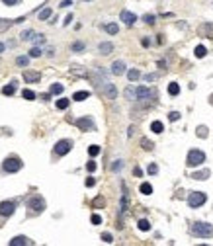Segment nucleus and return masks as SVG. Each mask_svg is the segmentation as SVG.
Wrapping results in <instances>:
<instances>
[{
  "label": "nucleus",
  "mask_w": 213,
  "mask_h": 246,
  "mask_svg": "<svg viewBox=\"0 0 213 246\" xmlns=\"http://www.w3.org/2000/svg\"><path fill=\"white\" fill-rule=\"evenodd\" d=\"M192 232L199 238H211L213 237V227L207 225V223H204V221H195V223L192 225Z\"/></svg>",
  "instance_id": "1"
},
{
  "label": "nucleus",
  "mask_w": 213,
  "mask_h": 246,
  "mask_svg": "<svg viewBox=\"0 0 213 246\" xmlns=\"http://www.w3.org/2000/svg\"><path fill=\"white\" fill-rule=\"evenodd\" d=\"M205 162V153L204 150H195L192 149L188 153V166H199V164Z\"/></svg>",
  "instance_id": "2"
},
{
  "label": "nucleus",
  "mask_w": 213,
  "mask_h": 246,
  "mask_svg": "<svg viewBox=\"0 0 213 246\" xmlns=\"http://www.w3.org/2000/svg\"><path fill=\"white\" fill-rule=\"evenodd\" d=\"M205 199H207V195H205L204 191H194V193L188 195V205H190L192 209L201 207V205L205 203Z\"/></svg>",
  "instance_id": "3"
},
{
  "label": "nucleus",
  "mask_w": 213,
  "mask_h": 246,
  "mask_svg": "<svg viewBox=\"0 0 213 246\" xmlns=\"http://www.w3.org/2000/svg\"><path fill=\"white\" fill-rule=\"evenodd\" d=\"M20 168H22V160H20L18 156H10V158H6L4 160V164H2V170L4 172H18Z\"/></svg>",
  "instance_id": "4"
},
{
  "label": "nucleus",
  "mask_w": 213,
  "mask_h": 246,
  "mask_svg": "<svg viewBox=\"0 0 213 246\" xmlns=\"http://www.w3.org/2000/svg\"><path fill=\"white\" fill-rule=\"evenodd\" d=\"M28 207L31 209L33 213H41L43 209H45V199L39 197V195H33V197L28 199Z\"/></svg>",
  "instance_id": "5"
},
{
  "label": "nucleus",
  "mask_w": 213,
  "mask_h": 246,
  "mask_svg": "<svg viewBox=\"0 0 213 246\" xmlns=\"http://www.w3.org/2000/svg\"><path fill=\"white\" fill-rule=\"evenodd\" d=\"M74 123L80 131H96V123H94L92 117H80V119H76Z\"/></svg>",
  "instance_id": "6"
},
{
  "label": "nucleus",
  "mask_w": 213,
  "mask_h": 246,
  "mask_svg": "<svg viewBox=\"0 0 213 246\" xmlns=\"http://www.w3.org/2000/svg\"><path fill=\"white\" fill-rule=\"evenodd\" d=\"M71 149H72V141H69V139H63V141H59V143L55 145V154L63 156V154L71 153Z\"/></svg>",
  "instance_id": "7"
},
{
  "label": "nucleus",
  "mask_w": 213,
  "mask_h": 246,
  "mask_svg": "<svg viewBox=\"0 0 213 246\" xmlns=\"http://www.w3.org/2000/svg\"><path fill=\"white\" fill-rule=\"evenodd\" d=\"M14 209H16L14 201H2V203H0V215H2V217H10V215L14 213Z\"/></svg>",
  "instance_id": "8"
},
{
  "label": "nucleus",
  "mask_w": 213,
  "mask_h": 246,
  "mask_svg": "<svg viewBox=\"0 0 213 246\" xmlns=\"http://www.w3.org/2000/svg\"><path fill=\"white\" fill-rule=\"evenodd\" d=\"M121 22L125 23V26H133V23L137 22V16L133 14V12H129V10H121Z\"/></svg>",
  "instance_id": "9"
},
{
  "label": "nucleus",
  "mask_w": 213,
  "mask_h": 246,
  "mask_svg": "<svg viewBox=\"0 0 213 246\" xmlns=\"http://www.w3.org/2000/svg\"><path fill=\"white\" fill-rule=\"evenodd\" d=\"M151 96H152V92L147 86H139V88L135 90V98H137V100H149Z\"/></svg>",
  "instance_id": "10"
},
{
  "label": "nucleus",
  "mask_w": 213,
  "mask_h": 246,
  "mask_svg": "<svg viewBox=\"0 0 213 246\" xmlns=\"http://www.w3.org/2000/svg\"><path fill=\"white\" fill-rule=\"evenodd\" d=\"M112 72H114V74H123V72H125V63H123V61H115L114 65H112Z\"/></svg>",
  "instance_id": "11"
},
{
  "label": "nucleus",
  "mask_w": 213,
  "mask_h": 246,
  "mask_svg": "<svg viewBox=\"0 0 213 246\" xmlns=\"http://www.w3.org/2000/svg\"><path fill=\"white\" fill-rule=\"evenodd\" d=\"M104 92H106V96L112 98V100L117 96V90H115V86H114V84H109V82H104Z\"/></svg>",
  "instance_id": "12"
},
{
  "label": "nucleus",
  "mask_w": 213,
  "mask_h": 246,
  "mask_svg": "<svg viewBox=\"0 0 213 246\" xmlns=\"http://www.w3.org/2000/svg\"><path fill=\"white\" fill-rule=\"evenodd\" d=\"M39 78H41L39 72H29V70H26V72H24V80H26V82H37Z\"/></svg>",
  "instance_id": "13"
},
{
  "label": "nucleus",
  "mask_w": 213,
  "mask_h": 246,
  "mask_svg": "<svg viewBox=\"0 0 213 246\" xmlns=\"http://www.w3.org/2000/svg\"><path fill=\"white\" fill-rule=\"evenodd\" d=\"M211 176V170H207V168H205V170H199V172H194V180H207V178Z\"/></svg>",
  "instance_id": "14"
},
{
  "label": "nucleus",
  "mask_w": 213,
  "mask_h": 246,
  "mask_svg": "<svg viewBox=\"0 0 213 246\" xmlns=\"http://www.w3.org/2000/svg\"><path fill=\"white\" fill-rule=\"evenodd\" d=\"M98 49H100V53H102V55H109V53L114 51V45L106 41V43H100V47H98Z\"/></svg>",
  "instance_id": "15"
},
{
  "label": "nucleus",
  "mask_w": 213,
  "mask_h": 246,
  "mask_svg": "<svg viewBox=\"0 0 213 246\" xmlns=\"http://www.w3.org/2000/svg\"><path fill=\"white\" fill-rule=\"evenodd\" d=\"M22 244H29V240L26 237H14L10 240V246H22Z\"/></svg>",
  "instance_id": "16"
},
{
  "label": "nucleus",
  "mask_w": 213,
  "mask_h": 246,
  "mask_svg": "<svg viewBox=\"0 0 213 246\" xmlns=\"http://www.w3.org/2000/svg\"><path fill=\"white\" fill-rule=\"evenodd\" d=\"M151 131H152V133H162V131H164L162 121H152V123H151Z\"/></svg>",
  "instance_id": "17"
},
{
  "label": "nucleus",
  "mask_w": 213,
  "mask_h": 246,
  "mask_svg": "<svg viewBox=\"0 0 213 246\" xmlns=\"http://www.w3.org/2000/svg\"><path fill=\"white\" fill-rule=\"evenodd\" d=\"M168 94H170V96H178V94H180V86L176 82H170L168 84Z\"/></svg>",
  "instance_id": "18"
},
{
  "label": "nucleus",
  "mask_w": 213,
  "mask_h": 246,
  "mask_svg": "<svg viewBox=\"0 0 213 246\" xmlns=\"http://www.w3.org/2000/svg\"><path fill=\"white\" fill-rule=\"evenodd\" d=\"M127 203H129V197H127V191H123V197H121V207H119V211H121V215L127 211Z\"/></svg>",
  "instance_id": "19"
},
{
  "label": "nucleus",
  "mask_w": 213,
  "mask_h": 246,
  "mask_svg": "<svg viewBox=\"0 0 213 246\" xmlns=\"http://www.w3.org/2000/svg\"><path fill=\"white\" fill-rule=\"evenodd\" d=\"M106 31H108L109 33V35H115V33H117L119 31V28H117V23H106Z\"/></svg>",
  "instance_id": "20"
},
{
  "label": "nucleus",
  "mask_w": 213,
  "mask_h": 246,
  "mask_svg": "<svg viewBox=\"0 0 213 246\" xmlns=\"http://www.w3.org/2000/svg\"><path fill=\"white\" fill-rule=\"evenodd\" d=\"M51 14H53L51 8H43L41 12H39V20H41V22H43V20H49V18H51Z\"/></svg>",
  "instance_id": "21"
},
{
  "label": "nucleus",
  "mask_w": 213,
  "mask_h": 246,
  "mask_svg": "<svg viewBox=\"0 0 213 246\" xmlns=\"http://www.w3.org/2000/svg\"><path fill=\"white\" fill-rule=\"evenodd\" d=\"M16 92V84L12 82V84H8V86H4V88H2V94H4V96H12V94Z\"/></svg>",
  "instance_id": "22"
},
{
  "label": "nucleus",
  "mask_w": 213,
  "mask_h": 246,
  "mask_svg": "<svg viewBox=\"0 0 213 246\" xmlns=\"http://www.w3.org/2000/svg\"><path fill=\"white\" fill-rule=\"evenodd\" d=\"M139 190H141L143 195H151L152 193V186H151V184H147V182H145V184H141V188H139Z\"/></svg>",
  "instance_id": "23"
},
{
  "label": "nucleus",
  "mask_w": 213,
  "mask_h": 246,
  "mask_svg": "<svg viewBox=\"0 0 213 246\" xmlns=\"http://www.w3.org/2000/svg\"><path fill=\"white\" fill-rule=\"evenodd\" d=\"M12 23H14L12 20H2V18H0V33H2V31H6V29H8L10 26H12Z\"/></svg>",
  "instance_id": "24"
},
{
  "label": "nucleus",
  "mask_w": 213,
  "mask_h": 246,
  "mask_svg": "<svg viewBox=\"0 0 213 246\" xmlns=\"http://www.w3.org/2000/svg\"><path fill=\"white\" fill-rule=\"evenodd\" d=\"M88 96H90V92H76L74 96H72V100H76V102H82V100H86Z\"/></svg>",
  "instance_id": "25"
},
{
  "label": "nucleus",
  "mask_w": 213,
  "mask_h": 246,
  "mask_svg": "<svg viewBox=\"0 0 213 246\" xmlns=\"http://www.w3.org/2000/svg\"><path fill=\"white\" fill-rule=\"evenodd\" d=\"M88 153H90V156H98V154L102 153V149H100L98 145H90V147H88Z\"/></svg>",
  "instance_id": "26"
},
{
  "label": "nucleus",
  "mask_w": 213,
  "mask_h": 246,
  "mask_svg": "<svg viewBox=\"0 0 213 246\" xmlns=\"http://www.w3.org/2000/svg\"><path fill=\"white\" fill-rule=\"evenodd\" d=\"M139 76H141V72H139L137 69H131V70H129V72H127V78L131 80V82H133V80H137Z\"/></svg>",
  "instance_id": "27"
},
{
  "label": "nucleus",
  "mask_w": 213,
  "mask_h": 246,
  "mask_svg": "<svg viewBox=\"0 0 213 246\" xmlns=\"http://www.w3.org/2000/svg\"><path fill=\"white\" fill-rule=\"evenodd\" d=\"M205 53H207V51H205L204 45H198V47H195V57H198V59H204Z\"/></svg>",
  "instance_id": "28"
},
{
  "label": "nucleus",
  "mask_w": 213,
  "mask_h": 246,
  "mask_svg": "<svg viewBox=\"0 0 213 246\" xmlns=\"http://www.w3.org/2000/svg\"><path fill=\"white\" fill-rule=\"evenodd\" d=\"M57 107H59V109H66V107H69V100H66V98L57 100Z\"/></svg>",
  "instance_id": "29"
},
{
  "label": "nucleus",
  "mask_w": 213,
  "mask_h": 246,
  "mask_svg": "<svg viewBox=\"0 0 213 246\" xmlns=\"http://www.w3.org/2000/svg\"><path fill=\"white\" fill-rule=\"evenodd\" d=\"M33 41L35 43H39V45H41V43H45V35H43V33H33Z\"/></svg>",
  "instance_id": "30"
},
{
  "label": "nucleus",
  "mask_w": 213,
  "mask_h": 246,
  "mask_svg": "<svg viewBox=\"0 0 213 246\" xmlns=\"http://www.w3.org/2000/svg\"><path fill=\"white\" fill-rule=\"evenodd\" d=\"M84 43H82V41H76V43H72V51H74V53H78V51H84Z\"/></svg>",
  "instance_id": "31"
},
{
  "label": "nucleus",
  "mask_w": 213,
  "mask_h": 246,
  "mask_svg": "<svg viewBox=\"0 0 213 246\" xmlns=\"http://www.w3.org/2000/svg\"><path fill=\"white\" fill-rule=\"evenodd\" d=\"M139 228H141V231H149V228H151V223H149L147 219H141V221H139Z\"/></svg>",
  "instance_id": "32"
},
{
  "label": "nucleus",
  "mask_w": 213,
  "mask_h": 246,
  "mask_svg": "<svg viewBox=\"0 0 213 246\" xmlns=\"http://www.w3.org/2000/svg\"><path fill=\"white\" fill-rule=\"evenodd\" d=\"M63 90H65L63 84H53V86H51V94H61Z\"/></svg>",
  "instance_id": "33"
},
{
  "label": "nucleus",
  "mask_w": 213,
  "mask_h": 246,
  "mask_svg": "<svg viewBox=\"0 0 213 246\" xmlns=\"http://www.w3.org/2000/svg\"><path fill=\"white\" fill-rule=\"evenodd\" d=\"M22 96H24L26 100H35V92H31V90H24Z\"/></svg>",
  "instance_id": "34"
},
{
  "label": "nucleus",
  "mask_w": 213,
  "mask_h": 246,
  "mask_svg": "<svg viewBox=\"0 0 213 246\" xmlns=\"http://www.w3.org/2000/svg\"><path fill=\"white\" fill-rule=\"evenodd\" d=\"M39 55H41V49H39V47H33L31 51H29V57H31V59H37Z\"/></svg>",
  "instance_id": "35"
},
{
  "label": "nucleus",
  "mask_w": 213,
  "mask_h": 246,
  "mask_svg": "<svg viewBox=\"0 0 213 246\" xmlns=\"http://www.w3.org/2000/svg\"><path fill=\"white\" fill-rule=\"evenodd\" d=\"M16 63H18L20 66H28L29 59H28V57H18V59H16Z\"/></svg>",
  "instance_id": "36"
},
{
  "label": "nucleus",
  "mask_w": 213,
  "mask_h": 246,
  "mask_svg": "<svg viewBox=\"0 0 213 246\" xmlns=\"http://www.w3.org/2000/svg\"><path fill=\"white\" fill-rule=\"evenodd\" d=\"M31 35H33V29H26V31L22 33V39H24V41H28V39H31Z\"/></svg>",
  "instance_id": "37"
},
{
  "label": "nucleus",
  "mask_w": 213,
  "mask_h": 246,
  "mask_svg": "<svg viewBox=\"0 0 213 246\" xmlns=\"http://www.w3.org/2000/svg\"><path fill=\"white\" fill-rule=\"evenodd\" d=\"M141 145H143V149H145V150H152V143H151V141L143 139V141H141Z\"/></svg>",
  "instance_id": "38"
},
{
  "label": "nucleus",
  "mask_w": 213,
  "mask_h": 246,
  "mask_svg": "<svg viewBox=\"0 0 213 246\" xmlns=\"http://www.w3.org/2000/svg\"><path fill=\"white\" fill-rule=\"evenodd\" d=\"M121 168H123V162H121V160H115L114 166H112V170H114V172H119Z\"/></svg>",
  "instance_id": "39"
},
{
  "label": "nucleus",
  "mask_w": 213,
  "mask_h": 246,
  "mask_svg": "<svg viewBox=\"0 0 213 246\" xmlns=\"http://www.w3.org/2000/svg\"><path fill=\"white\" fill-rule=\"evenodd\" d=\"M102 240H104V242H108V244H109V242H114V237H112L109 232H104V234H102Z\"/></svg>",
  "instance_id": "40"
},
{
  "label": "nucleus",
  "mask_w": 213,
  "mask_h": 246,
  "mask_svg": "<svg viewBox=\"0 0 213 246\" xmlns=\"http://www.w3.org/2000/svg\"><path fill=\"white\" fill-rule=\"evenodd\" d=\"M198 135L201 137V139H204V137H207V129H205L204 125H201V127H198Z\"/></svg>",
  "instance_id": "41"
},
{
  "label": "nucleus",
  "mask_w": 213,
  "mask_h": 246,
  "mask_svg": "<svg viewBox=\"0 0 213 246\" xmlns=\"http://www.w3.org/2000/svg\"><path fill=\"white\" fill-rule=\"evenodd\" d=\"M104 203H106L104 197H96L94 199V207H104Z\"/></svg>",
  "instance_id": "42"
},
{
  "label": "nucleus",
  "mask_w": 213,
  "mask_h": 246,
  "mask_svg": "<svg viewBox=\"0 0 213 246\" xmlns=\"http://www.w3.org/2000/svg\"><path fill=\"white\" fill-rule=\"evenodd\" d=\"M143 78H145V82H155V80L158 78V76H156V74H145Z\"/></svg>",
  "instance_id": "43"
},
{
  "label": "nucleus",
  "mask_w": 213,
  "mask_h": 246,
  "mask_svg": "<svg viewBox=\"0 0 213 246\" xmlns=\"http://www.w3.org/2000/svg\"><path fill=\"white\" fill-rule=\"evenodd\" d=\"M147 172H149V174H156V172H158V166H156V164H149Z\"/></svg>",
  "instance_id": "44"
},
{
  "label": "nucleus",
  "mask_w": 213,
  "mask_h": 246,
  "mask_svg": "<svg viewBox=\"0 0 213 246\" xmlns=\"http://www.w3.org/2000/svg\"><path fill=\"white\" fill-rule=\"evenodd\" d=\"M92 223H94V225H100V223H102V217H100V215H92Z\"/></svg>",
  "instance_id": "45"
},
{
  "label": "nucleus",
  "mask_w": 213,
  "mask_h": 246,
  "mask_svg": "<svg viewBox=\"0 0 213 246\" xmlns=\"http://www.w3.org/2000/svg\"><path fill=\"white\" fill-rule=\"evenodd\" d=\"M143 20H145L147 23H155V16H152V14H147V16H145Z\"/></svg>",
  "instance_id": "46"
},
{
  "label": "nucleus",
  "mask_w": 213,
  "mask_h": 246,
  "mask_svg": "<svg viewBox=\"0 0 213 246\" xmlns=\"http://www.w3.org/2000/svg\"><path fill=\"white\" fill-rule=\"evenodd\" d=\"M178 117H180V113H178V112H170V115H168V119H170V121H176V119H178Z\"/></svg>",
  "instance_id": "47"
},
{
  "label": "nucleus",
  "mask_w": 213,
  "mask_h": 246,
  "mask_svg": "<svg viewBox=\"0 0 213 246\" xmlns=\"http://www.w3.org/2000/svg\"><path fill=\"white\" fill-rule=\"evenodd\" d=\"M6 6H14V4H20V0H2Z\"/></svg>",
  "instance_id": "48"
},
{
  "label": "nucleus",
  "mask_w": 213,
  "mask_h": 246,
  "mask_svg": "<svg viewBox=\"0 0 213 246\" xmlns=\"http://www.w3.org/2000/svg\"><path fill=\"white\" fill-rule=\"evenodd\" d=\"M86 170H88V172H94L96 170V162H88V164H86Z\"/></svg>",
  "instance_id": "49"
},
{
  "label": "nucleus",
  "mask_w": 213,
  "mask_h": 246,
  "mask_svg": "<svg viewBox=\"0 0 213 246\" xmlns=\"http://www.w3.org/2000/svg\"><path fill=\"white\" fill-rule=\"evenodd\" d=\"M133 96H135V92H133V88H127V90H125V98H129V100H131Z\"/></svg>",
  "instance_id": "50"
},
{
  "label": "nucleus",
  "mask_w": 213,
  "mask_h": 246,
  "mask_svg": "<svg viewBox=\"0 0 213 246\" xmlns=\"http://www.w3.org/2000/svg\"><path fill=\"white\" fill-rule=\"evenodd\" d=\"M94 184H96V180H94V178H88V180H86V188H92Z\"/></svg>",
  "instance_id": "51"
},
{
  "label": "nucleus",
  "mask_w": 213,
  "mask_h": 246,
  "mask_svg": "<svg viewBox=\"0 0 213 246\" xmlns=\"http://www.w3.org/2000/svg\"><path fill=\"white\" fill-rule=\"evenodd\" d=\"M66 6H72V0H63V2H61V8H66Z\"/></svg>",
  "instance_id": "52"
},
{
  "label": "nucleus",
  "mask_w": 213,
  "mask_h": 246,
  "mask_svg": "<svg viewBox=\"0 0 213 246\" xmlns=\"http://www.w3.org/2000/svg\"><path fill=\"white\" fill-rule=\"evenodd\" d=\"M71 22H72V14H69V16H66V20H65V26H69Z\"/></svg>",
  "instance_id": "53"
},
{
  "label": "nucleus",
  "mask_w": 213,
  "mask_h": 246,
  "mask_svg": "<svg viewBox=\"0 0 213 246\" xmlns=\"http://www.w3.org/2000/svg\"><path fill=\"white\" fill-rule=\"evenodd\" d=\"M141 43H143V47H149V45H151V41H149L147 37H145V39H141Z\"/></svg>",
  "instance_id": "54"
},
{
  "label": "nucleus",
  "mask_w": 213,
  "mask_h": 246,
  "mask_svg": "<svg viewBox=\"0 0 213 246\" xmlns=\"http://www.w3.org/2000/svg\"><path fill=\"white\" fill-rule=\"evenodd\" d=\"M4 49H6V45H4V43H0V53L4 51Z\"/></svg>",
  "instance_id": "55"
},
{
  "label": "nucleus",
  "mask_w": 213,
  "mask_h": 246,
  "mask_svg": "<svg viewBox=\"0 0 213 246\" xmlns=\"http://www.w3.org/2000/svg\"><path fill=\"white\" fill-rule=\"evenodd\" d=\"M82 2H90V0H82Z\"/></svg>",
  "instance_id": "56"
},
{
  "label": "nucleus",
  "mask_w": 213,
  "mask_h": 246,
  "mask_svg": "<svg viewBox=\"0 0 213 246\" xmlns=\"http://www.w3.org/2000/svg\"><path fill=\"white\" fill-rule=\"evenodd\" d=\"M211 100H213V98H211Z\"/></svg>",
  "instance_id": "57"
}]
</instances>
